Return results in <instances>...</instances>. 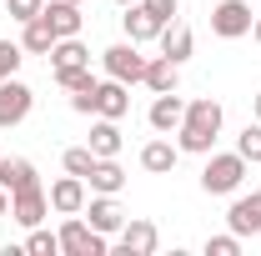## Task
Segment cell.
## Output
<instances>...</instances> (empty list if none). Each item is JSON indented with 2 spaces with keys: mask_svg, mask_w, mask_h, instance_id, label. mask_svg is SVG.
I'll return each instance as SVG.
<instances>
[{
  "mask_svg": "<svg viewBox=\"0 0 261 256\" xmlns=\"http://www.w3.org/2000/svg\"><path fill=\"white\" fill-rule=\"evenodd\" d=\"M116 5H121V10H126V5H136V0H116Z\"/></svg>",
  "mask_w": 261,
  "mask_h": 256,
  "instance_id": "cell-36",
  "label": "cell"
},
{
  "mask_svg": "<svg viewBox=\"0 0 261 256\" xmlns=\"http://www.w3.org/2000/svg\"><path fill=\"white\" fill-rule=\"evenodd\" d=\"M61 5H81V0H61Z\"/></svg>",
  "mask_w": 261,
  "mask_h": 256,
  "instance_id": "cell-37",
  "label": "cell"
},
{
  "mask_svg": "<svg viewBox=\"0 0 261 256\" xmlns=\"http://www.w3.org/2000/svg\"><path fill=\"white\" fill-rule=\"evenodd\" d=\"M116 241H121L126 256H151L161 246V231H156V221H146V216H126V226L116 231Z\"/></svg>",
  "mask_w": 261,
  "mask_h": 256,
  "instance_id": "cell-8",
  "label": "cell"
},
{
  "mask_svg": "<svg viewBox=\"0 0 261 256\" xmlns=\"http://www.w3.org/2000/svg\"><path fill=\"white\" fill-rule=\"evenodd\" d=\"M91 151H96L100 161H106V156H121V126L100 116L96 126H91Z\"/></svg>",
  "mask_w": 261,
  "mask_h": 256,
  "instance_id": "cell-23",
  "label": "cell"
},
{
  "mask_svg": "<svg viewBox=\"0 0 261 256\" xmlns=\"http://www.w3.org/2000/svg\"><path fill=\"white\" fill-rule=\"evenodd\" d=\"M176 161H181V146H171L166 136H156V141H146V146H141V166H146L151 176H171V171H176Z\"/></svg>",
  "mask_w": 261,
  "mask_h": 256,
  "instance_id": "cell-14",
  "label": "cell"
},
{
  "mask_svg": "<svg viewBox=\"0 0 261 256\" xmlns=\"http://www.w3.org/2000/svg\"><path fill=\"white\" fill-rule=\"evenodd\" d=\"M251 106H256V121H261V96H256V100H251Z\"/></svg>",
  "mask_w": 261,
  "mask_h": 256,
  "instance_id": "cell-35",
  "label": "cell"
},
{
  "mask_svg": "<svg viewBox=\"0 0 261 256\" xmlns=\"http://www.w3.org/2000/svg\"><path fill=\"white\" fill-rule=\"evenodd\" d=\"M206 256H241V236H206Z\"/></svg>",
  "mask_w": 261,
  "mask_h": 256,
  "instance_id": "cell-29",
  "label": "cell"
},
{
  "mask_svg": "<svg viewBox=\"0 0 261 256\" xmlns=\"http://www.w3.org/2000/svg\"><path fill=\"white\" fill-rule=\"evenodd\" d=\"M86 181H91V191H96V196H116L121 186H126V171H121V161H116V156H106V161H96V171H91Z\"/></svg>",
  "mask_w": 261,
  "mask_h": 256,
  "instance_id": "cell-19",
  "label": "cell"
},
{
  "mask_svg": "<svg viewBox=\"0 0 261 256\" xmlns=\"http://www.w3.org/2000/svg\"><path fill=\"white\" fill-rule=\"evenodd\" d=\"M96 151H91V146H70V151H65L61 156V166L65 171H70V176H81V181H86V176H91V171H96Z\"/></svg>",
  "mask_w": 261,
  "mask_h": 256,
  "instance_id": "cell-24",
  "label": "cell"
},
{
  "mask_svg": "<svg viewBox=\"0 0 261 256\" xmlns=\"http://www.w3.org/2000/svg\"><path fill=\"white\" fill-rule=\"evenodd\" d=\"M86 216H91V226H96L100 236H116V231L126 226V211L116 206V196H96V201L86 206Z\"/></svg>",
  "mask_w": 261,
  "mask_h": 256,
  "instance_id": "cell-17",
  "label": "cell"
},
{
  "mask_svg": "<svg viewBox=\"0 0 261 256\" xmlns=\"http://www.w3.org/2000/svg\"><path fill=\"white\" fill-rule=\"evenodd\" d=\"M241 181H246V156L241 151H211L206 156V166H201V191L206 196H231L241 191Z\"/></svg>",
  "mask_w": 261,
  "mask_h": 256,
  "instance_id": "cell-2",
  "label": "cell"
},
{
  "mask_svg": "<svg viewBox=\"0 0 261 256\" xmlns=\"http://www.w3.org/2000/svg\"><path fill=\"white\" fill-rule=\"evenodd\" d=\"M56 236H61V251L65 256H106V236H100L91 221H81V211L65 216Z\"/></svg>",
  "mask_w": 261,
  "mask_h": 256,
  "instance_id": "cell-3",
  "label": "cell"
},
{
  "mask_svg": "<svg viewBox=\"0 0 261 256\" xmlns=\"http://www.w3.org/2000/svg\"><path fill=\"white\" fill-rule=\"evenodd\" d=\"M56 86H61V91H91V86H96V70H91V65H70V70H56Z\"/></svg>",
  "mask_w": 261,
  "mask_h": 256,
  "instance_id": "cell-25",
  "label": "cell"
},
{
  "mask_svg": "<svg viewBox=\"0 0 261 256\" xmlns=\"http://www.w3.org/2000/svg\"><path fill=\"white\" fill-rule=\"evenodd\" d=\"M226 226L236 231V236H261V191L236 196L231 211H226Z\"/></svg>",
  "mask_w": 261,
  "mask_h": 256,
  "instance_id": "cell-10",
  "label": "cell"
},
{
  "mask_svg": "<svg viewBox=\"0 0 261 256\" xmlns=\"http://www.w3.org/2000/svg\"><path fill=\"white\" fill-rule=\"evenodd\" d=\"M31 106H35V91L25 86V81H0V131L5 126H20L25 116H31Z\"/></svg>",
  "mask_w": 261,
  "mask_h": 256,
  "instance_id": "cell-7",
  "label": "cell"
},
{
  "mask_svg": "<svg viewBox=\"0 0 261 256\" xmlns=\"http://www.w3.org/2000/svg\"><path fill=\"white\" fill-rule=\"evenodd\" d=\"M70 65H91V50L81 45V35H65L50 45V70H70Z\"/></svg>",
  "mask_w": 261,
  "mask_h": 256,
  "instance_id": "cell-21",
  "label": "cell"
},
{
  "mask_svg": "<svg viewBox=\"0 0 261 256\" xmlns=\"http://www.w3.org/2000/svg\"><path fill=\"white\" fill-rule=\"evenodd\" d=\"M0 216H10V191L0 186Z\"/></svg>",
  "mask_w": 261,
  "mask_h": 256,
  "instance_id": "cell-33",
  "label": "cell"
},
{
  "mask_svg": "<svg viewBox=\"0 0 261 256\" xmlns=\"http://www.w3.org/2000/svg\"><path fill=\"white\" fill-rule=\"evenodd\" d=\"M40 15L50 20V31H56V40H65V35H81V25H86L81 5H61V0H45V10H40Z\"/></svg>",
  "mask_w": 261,
  "mask_h": 256,
  "instance_id": "cell-16",
  "label": "cell"
},
{
  "mask_svg": "<svg viewBox=\"0 0 261 256\" xmlns=\"http://www.w3.org/2000/svg\"><path fill=\"white\" fill-rule=\"evenodd\" d=\"M251 35H256V45H261V15H256V20H251Z\"/></svg>",
  "mask_w": 261,
  "mask_h": 256,
  "instance_id": "cell-34",
  "label": "cell"
},
{
  "mask_svg": "<svg viewBox=\"0 0 261 256\" xmlns=\"http://www.w3.org/2000/svg\"><path fill=\"white\" fill-rule=\"evenodd\" d=\"M251 5L246 0H221L216 10H211V31L221 35V40H241V35H251Z\"/></svg>",
  "mask_w": 261,
  "mask_h": 256,
  "instance_id": "cell-6",
  "label": "cell"
},
{
  "mask_svg": "<svg viewBox=\"0 0 261 256\" xmlns=\"http://www.w3.org/2000/svg\"><path fill=\"white\" fill-rule=\"evenodd\" d=\"M0 186H5V191H25V186H35V166L25 156H0Z\"/></svg>",
  "mask_w": 261,
  "mask_h": 256,
  "instance_id": "cell-20",
  "label": "cell"
},
{
  "mask_svg": "<svg viewBox=\"0 0 261 256\" xmlns=\"http://www.w3.org/2000/svg\"><path fill=\"white\" fill-rule=\"evenodd\" d=\"M50 45H56V31H50L45 15H35V20L20 25V50L25 56H50Z\"/></svg>",
  "mask_w": 261,
  "mask_h": 256,
  "instance_id": "cell-18",
  "label": "cell"
},
{
  "mask_svg": "<svg viewBox=\"0 0 261 256\" xmlns=\"http://www.w3.org/2000/svg\"><path fill=\"white\" fill-rule=\"evenodd\" d=\"M126 111H130V86H126V81H100V86H96V116L121 121Z\"/></svg>",
  "mask_w": 261,
  "mask_h": 256,
  "instance_id": "cell-12",
  "label": "cell"
},
{
  "mask_svg": "<svg viewBox=\"0 0 261 256\" xmlns=\"http://www.w3.org/2000/svg\"><path fill=\"white\" fill-rule=\"evenodd\" d=\"M20 61H25V50H20L15 40H0V81H10V75L20 70Z\"/></svg>",
  "mask_w": 261,
  "mask_h": 256,
  "instance_id": "cell-28",
  "label": "cell"
},
{
  "mask_svg": "<svg viewBox=\"0 0 261 256\" xmlns=\"http://www.w3.org/2000/svg\"><path fill=\"white\" fill-rule=\"evenodd\" d=\"M121 25H126V40H136V45H146V40H156V35L166 31V25L151 15V10H146V5H141V0H136V5H126Z\"/></svg>",
  "mask_w": 261,
  "mask_h": 256,
  "instance_id": "cell-13",
  "label": "cell"
},
{
  "mask_svg": "<svg viewBox=\"0 0 261 256\" xmlns=\"http://www.w3.org/2000/svg\"><path fill=\"white\" fill-rule=\"evenodd\" d=\"M45 216H50V191H45L40 181L25 186V191H10V221H15V226L31 231V226H40Z\"/></svg>",
  "mask_w": 261,
  "mask_h": 256,
  "instance_id": "cell-5",
  "label": "cell"
},
{
  "mask_svg": "<svg viewBox=\"0 0 261 256\" xmlns=\"http://www.w3.org/2000/svg\"><path fill=\"white\" fill-rule=\"evenodd\" d=\"M50 211H61V216H75V211H86V181L65 171L61 181L50 186Z\"/></svg>",
  "mask_w": 261,
  "mask_h": 256,
  "instance_id": "cell-11",
  "label": "cell"
},
{
  "mask_svg": "<svg viewBox=\"0 0 261 256\" xmlns=\"http://www.w3.org/2000/svg\"><path fill=\"white\" fill-rule=\"evenodd\" d=\"M141 5H146L161 25H171V20H176V10H181V0H141Z\"/></svg>",
  "mask_w": 261,
  "mask_h": 256,
  "instance_id": "cell-31",
  "label": "cell"
},
{
  "mask_svg": "<svg viewBox=\"0 0 261 256\" xmlns=\"http://www.w3.org/2000/svg\"><path fill=\"white\" fill-rule=\"evenodd\" d=\"M146 121H151V131H156V136H171V131H181V121H186V100L176 96V91H161V96L151 100Z\"/></svg>",
  "mask_w": 261,
  "mask_h": 256,
  "instance_id": "cell-9",
  "label": "cell"
},
{
  "mask_svg": "<svg viewBox=\"0 0 261 256\" xmlns=\"http://www.w3.org/2000/svg\"><path fill=\"white\" fill-rule=\"evenodd\" d=\"M176 81H181V65L171 61V56H146V75H141V86L146 91H176Z\"/></svg>",
  "mask_w": 261,
  "mask_h": 256,
  "instance_id": "cell-15",
  "label": "cell"
},
{
  "mask_svg": "<svg viewBox=\"0 0 261 256\" xmlns=\"http://www.w3.org/2000/svg\"><path fill=\"white\" fill-rule=\"evenodd\" d=\"M25 251H31V256H56V251H61V236H56V231H45V226H31Z\"/></svg>",
  "mask_w": 261,
  "mask_h": 256,
  "instance_id": "cell-26",
  "label": "cell"
},
{
  "mask_svg": "<svg viewBox=\"0 0 261 256\" xmlns=\"http://www.w3.org/2000/svg\"><path fill=\"white\" fill-rule=\"evenodd\" d=\"M100 65H106V75H111V81H126V86H136V81L146 75V56H141V45H136V40L106 45V50H100Z\"/></svg>",
  "mask_w": 261,
  "mask_h": 256,
  "instance_id": "cell-4",
  "label": "cell"
},
{
  "mask_svg": "<svg viewBox=\"0 0 261 256\" xmlns=\"http://www.w3.org/2000/svg\"><path fill=\"white\" fill-rule=\"evenodd\" d=\"M0 156H5V151H0Z\"/></svg>",
  "mask_w": 261,
  "mask_h": 256,
  "instance_id": "cell-38",
  "label": "cell"
},
{
  "mask_svg": "<svg viewBox=\"0 0 261 256\" xmlns=\"http://www.w3.org/2000/svg\"><path fill=\"white\" fill-rule=\"evenodd\" d=\"M5 10H10V20L25 25V20H35V15L45 10V0H5Z\"/></svg>",
  "mask_w": 261,
  "mask_h": 256,
  "instance_id": "cell-30",
  "label": "cell"
},
{
  "mask_svg": "<svg viewBox=\"0 0 261 256\" xmlns=\"http://www.w3.org/2000/svg\"><path fill=\"white\" fill-rule=\"evenodd\" d=\"M236 151L246 156V166H256V161H261V121H256V126H246L241 136H236Z\"/></svg>",
  "mask_w": 261,
  "mask_h": 256,
  "instance_id": "cell-27",
  "label": "cell"
},
{
  "mask_svg": "<svg viewBox=\"0 0 261 256\" xmlns=\"http://www.w3.org/2000/svg\"><path fill=\"white\" fill-rule=\"evenodd\" d=\"M156 40H161V56H171L176 65H181V61H191V50H196V35L186 31V25H166Z\"/></svg>",
  "mask_w": 261,
  "mask_h": 256,
  "instance_id": "cell-22",
  "label": "cell"
},
{
  "mask_svg": "<svg viewBox=\"0 0 261 256\" xmlns=\"http://www.w3.org/2000/svg\"><path fill=\"white\" fill-rule=\"evenodd\" d=\"M216 136H221V100H211V96L191 100V106H186V121L176 131V146L191 151V156H211Z\"/></svg>",
  "mask_w": 261,
  "mask_h": 256,
  "instance_id": "cell-1",
  "label": "cell"
},
{
  "mask_svg": "<svg viewBox=\"0 0 261 256\" xmlns=\"http://www.w3.org/2000/svg\"><path fill=\"white\" fill-rule=\"evenodd\" d=\"M96 86H91V91H70V111H75V116H96Z\"/></svg>",
  "mask_w": 261,
  "mask_h": 256,
  "instance_id": "cell-32",
  "label": "cell"
}]
</instances>
